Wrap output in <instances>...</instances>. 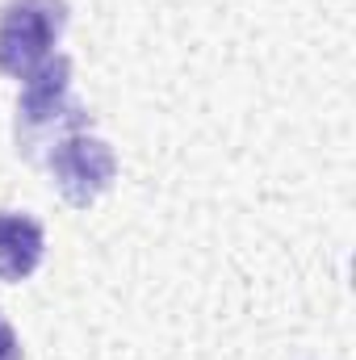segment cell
<instances>
[{"instance_id":"cell-2","label":"cell","mask_w":356,"mask_h":360,"mask_svg":"<svg viewBox=\"0 0 356 360\" xmlns=\"http://www.w3.org/2000/svg\"><path fill=\"white\" fill-rule=\"evenodd\" d=\"M42 256V231L25 214H0V276L17 281L38 264Z\"/></svg>"},{"instance_id":"cell-1","label":"cell","mask_w":356,"mask_h":360,"mask_svg":"<svg viewBox=\"0 0 356 360\" xmlns=\"http://www.w3.org/2000/svg\"><path fill=\"white\" fill-rule=\"evenodd\" d=\"M51 13H59V0H25L21 8H8L4 30H0V63L8 72H30L46 55L63 21V17L51 21Z\"/></svg>"},{"instance_id":"cell-3","label":"cell","mask_w":356,"mask_h":360,"mask_svg":"<svg viewBox=\"0 0 356 360\" xmlns=\"http://www.w3.org/2000/svg\"><path fill=\"white\" fill-rule=\"evenodd\" d=\"M8 348H13V331L0 323V352H8Z\"/></svg>"}]
</instances>
